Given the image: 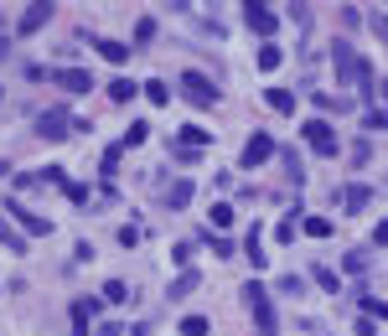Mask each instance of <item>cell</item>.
<instances>
[{
  "mask_svg": "<svg viewBox=\"0 0 388 336\" xmlns=\"http://www.w3.org/2000/svg\"><path fill=\"white\" fill-rule=\"evenodd\" d=\"M331 62H337V78H342V83H363V93H373V88H368V83H373L368 62L357 57V52L347 47V42H337V47H331Z\"/></svg>",
  "mask_w": 388,
  "mask_h": 336,
  "instance_id": "cell-1",
  "label": "cell"
},
{
  "mask_svg": "<svg viewBox=\"0 0 388 336\" xmlns=\"http://www.w3.org/2000/svg\"><path fill=\"white\" fill-rule=\"evenodd\" d=\"M181 99H186V104H197V109H212L223 93H218V83H212L207 73H181Z\"/></svg>",
  "mask_w": 388,
  "mask_h": 336,
  "instance_id": "cell-2",
  "label": "cell"
},
{
  "mask_svg": "<svg viewBox=\"0 0 388 336\" xmlns=\"http://www.w3.org/2000/svg\"><path fill=\"white\" fill-rule=\"evenodd\" d=\"M244 300H249V311H254V326H259L264 336H275L279 321H275V305L264 300V285H259V279H254V285H244Z\"/></svg>",
  "mask_w": 388,
  "mask_h": 336,
  "instance_id": "cell-3",
  "label": "cell"
},
{
  "mask_svg": "<svg viewBox=\"0 0 388 336\" xmlns=\"http://www.w3.org/2000/svg\"><path fill=\"white\" fill-rule=\"evenodd\" d=\"M244 26L249 31H259V36H275L279 31V16L270 6H259V0H244Z\"/></svg>",
  "mask_w": 388,
  "mask_h": 336,
  "instance_id": "cell-4",
  "label": "cell"
},
{
  "mask_svg": "<svg viewBox=\"0 0 388 336\" xmlns=\"http://www.w3.org/2000/svg\"><path fill=\"white\" fill-rule=\"evenodd\" d=\"M36 134H42V140H62V134H73L68 109H47L42 119H36Z\"/></svg>",
  "mask_w": 388,
  "mask_h": 336,
  "instance_id": "cell-5",
  "label": "cell"
},
{
  "mask_svg": "<svg viewBox=\"0 0 388 336\" xmlns=\"http://www.w3.org/2000/svg\"><path fill=\"white\" fill-rule=\"evenodd\" d=\"M305 140H311L316 155H337V134H331L326 119H311V125H305Z\"/></svg>",
  "mask_w": 388,
  "mask_h": 336,
  "instance_id": "cell-6",
  "label": "cell"
},
{
  "mask_svg": "<svg viewBox=\"0 0 388 336\" xmlns=\"http://www.w3.org/2000/svg\"><path fill=\"white\" fill-rule=\"evenodd\" d=\"M275 155V140H270V134H249V145H244V171H254V166H264V160H270Z\"/></svg>",
  "mask_w": 388,
  "mask_h": 336,
  "instance_id": "cell-7",
  "label": "cell"
},
{
  "mask_svg": "<svg viewBox=\"0 0 388 336\" xmlns=\"http://www.w3.org/2000/svg\"><path fill=\"white\" fill-rule=\"evenodd\" d=\"M47 21H52V0H36V6L21 16V26H16V31H21V36H32V31H42Z\"/></svg>",
  "mask_w": 388,
  "mask_h": 336,
  "instance_id": "cell-8",
  "label": "cell"
},
{
  "mask_svg": "<svg viewBox=\"0 0 388 336\" xmlns=\"http://www.w3.org/2000/svg\"><path fill=\"white\" fill-rule=\"evenodd\" d=\"M57 88H68V93H88V88H93V78L83 73V67H57Z\"/></svg>",
  "mask_w": 388,
  "mask_h": 336,
  "instance_id": "cell-9",
  "label": "cell"
},
{
  "mask_svg": "<svg viewBox=\"0 0 388 336\" xmlns=\"http://www.w3.org/2000/svg\"><path fill=\"white\" fill-rule=\"evenodd\" d=\"M93 311H99V300H93V295H88V300H73V336H93L88 331V316Z\"/></svg>",
  "mask_w": 388,
  "mask_h": 336,
  "instance_id": "cell-10",
  "label": "cell"
},
{
  "mask_svg": "<svg viewBox=\"0 0 388 336\" xmlns=\"http://www.w3.org/2000/svg\"><path fill=\"white\" fill-rule=\"evenodd\" d=\"M16 223L26 227L32 238H42V233H52V218H42V212H26V207H16Z\"/></svg>",
  "mask_w": 388,
  "mask_h": 336,
  "instance_id": "cell-11",
  "label": "cell"
},
{
  "mask_svg": "<svg viewBox=\"0 0 388 336\" xmlns=\"http://www.w3.org/2000/svg\"><path fill=\"white\" fill-rule=\"evenodd\" d=\"M264 99H270L275 114H296V93L290 88H264Z\"/></svg>",
  "mask_w": 388,
  "mask_h": 336,
  "instance_id": "cell-12",
  "label": "cell"
},
{
  "mask_svg": "<svg viewBox=\"0 0 388 336\" xmlns=\"http://www.w3.org/2000/svg\"><path fill=\"white\" fill-rule=\"evenodd\" d=\"M368 197H373V192H368V186H357V181H352V186H342V207H347V212H363V207H368Z\"/></svg>",
  "mask_w": 388,
  "mask_h": 336,
  "instance_id": "cell-13",
  "label": "cell"
},
{
  "mask_svg": "<svg viewBox=\"0 0 388 336\" xmlns=\"http://www.w3.org/2000/svg\"><path fill=\"white\" fill-rule=\"evenodd\" d=\"M166 202H171V207H186V202H192V181H186V176L171 181V186H166Z\"/></svg>",
  "mask_w": 388,
  "mask_h": 336,
  "instance_id": "cell-14",
  "label": "cell"
},
{
  "mask_svg": "<svg viewBox=\"0 0 388 336\" xmlns=\"http://www.w3.org/2000/svg\"><path fill=\"white\" fill-rule=\"evenodd\" d=\"M279 62H285V52H279L275 42H264V47H259V73H275Z\"/></svg>",
  "mask_w": 388,
  "mask_h": 336,
  "instance_id": "cell-15",
  "label": "cell"
},
{
  "mask_svg": "<svg viewBox=\"0 0 388 336\" xmlns=\"http://www.w3.org/2000/svg\"><path fill=\"white\" fill-rule=\"evenodd\" d=\"M207 140H212V134H207V130H197V125H186V130L176 134V145H192V150H202Z\"/></svg>",
  "mask_w": 388,
  "mask_h": 336,
  "instance_id": "cell-16",
  "label": "cell"
},
{
  "mask_svg": "<svg viewBox=\"0 0 388 336\" xmlns=\"http://www.w3.org/2000/svg\"><path fill=\"white\" fill-rule=\"evenodd\" d=\"M99 57L119 67V62H125V57H130V47H125V42H99Z\"/></svg>",
  "mask_w": 388,
  "mask_h": 336,
  "instance_id": "cell-17",
  "label": "cell"
},
{
  "mask_svg": "<svg viewBox=\"0 0 388 336\" xmlns=\"http://www.w3.org/2000/svg\"><path fill=\"white\" fill-rule=\"evenodd\" d=\"M109 99H114V104H130V99H135V83H130V78H114V83H109Z\"/></svg>",
  "mask_w": 388,
  "mask_h": 336,
  "instance_id": "cell-18",
  "label": "cell"
},
{
  "mask_svg": "<svg viewBox=\"0 0 388 336\" xmlns=\"http://www.w3.org/2000/svg\"><path fill=\"white\" fill-rule=\"evenodd\" d=\"M259 248H264V227H254V233L244 238V253H249L254 264H264V253H259Z\"/></svg>",
  "mask_w": 388,
  "mask_h": 336,
  "instance_id": "cell-19",
  "label": "cell"
},
{
  "mask_svg": "<svg viewBox=\"0 0 388 336\" xmlns=\"http://www.w3.org/2000/svg\"><path fill=\"white\" fill-rule=\"evenodd\" d=\"M357 300H363V311L373 321H388V300H378V295H357Z\"/></svg>",
  "mask_w": 388,
  "mask_h": 336,
  "instance_id": "cell-20",
  "label": "cell"
},
{
  "mask_svg": "<svg viewBox=\"0 0 388 336\" xmlns=\"http://www.w3.org/2000/svg\"><path fill=\"white\" fill-rule=\"evenodd\" d=\"M145 99H151L155 109H160V104H171V88L160 83V78H151V83H145Z\"/></svg>",
  "mask_w": 388,
  "mask_h": 336,
  "instance_id": "cell-21",
  "label": "cell"
},
{
  "mask_svg": "<svg viewBox=\"0 0 388 336\" xmlns=\"http://www.w3.org/2000/svg\"><path fill=\"white\" fill-rule=\"evenodd\" d=\"M0 244H11L16 253H26V244H21V233H16V227H11L6 218H0Z\"/></svg>",
  "mask_w": 388,
  "mask_h": 336,
  "instance_id": "cell-22",
  "label": "cell"
},
{
  "mask_svg": "<svg viewBox=\"0 0 388 336\" xmlns=\"http://www.w3.org/2000/svg\"><path fill=\"white\" fill-rule=\"evenodd\" d=\"M207 218H212V227H228V223H233V207H228V202H223V197H218V207H212V212H207Z\"/></svg>",
  "mask_w": 388,
  "mask_h": 336,
  "instance_id": "cell-23",
  "label": "cell"
},
{
  "mask_svg": "<svg viewBox=\"0 0 388 336\" xmlns=\"http://www.w3.org/2000/svg\"><path fill=\"white\" fill-rule=\"evenodd\" d=\"M104 300H109V305H125V300H130V290L119 285V279H109V285H104Z\"/></svg>",
  "mask_w": 388,
  "mask_h": 336,
  "instance_id": "cell-24",
  "label": "cell"
},
{
  "mask_svg": "<svg viewBox=\"0 0 388 336\" xmlns=\"http://www.w3.org/2000/svg\"><path fill=\"white\" fill-rule=\"evenodd\" d=\"M145 140H151V125H145V119H140V125H130V130H125V145H145Z\"/></svg>",
  "mask_w": 388,
  "mask_h": 336,
  "instance_id": "cell-25",
  "label": "cell"
},
{
  "mask_svg": "<svg viewBox=\"0 0 388 336\" xmlns=\"http://www.w3.org/2000/svg\"><path fill=\"white\" fill-rule=\"evenodd\" d=\"M181 336H207V316H186L181 321Z\"/></svg>",
  "mask_w": 388,
  "mask_h": 336,
  "instance_id": "cell-26",
  "label": "cell"
},
{
  "mask_svg": "<svg viewBox=\"0 0 388 336\" xmlns=\"http://www.w3.org/2000/svg\"><path fill=\"white\" fill-rule=\"evenodd\" d=\"M296 233H300V223H296V218H285V223L275 227V244H290V238H296Z\"/></svg>",
  "mask_w": 388,
  "mask_h": 336,
  "instance_id": "cell-27",
  "label": "cell"
},
{
  "mask_svg": "<svg viewBox=\"0 0 388 336\" xmlns=\"http://www.w3.org/2000/svg\"><path fill=\"white\" fill-rule=\"evenodd\" d=\"M316 285H321V290H326V295H337V290H342V279H337V274H331V269H316Z\"/></svg>",
  "mask_w": 388,
  "mask_h": 336,
  "instance_id": "cell-28",
  "label": "cell"
},
{
  "mask_svg": "<svg viewBox=\"0 0 388 336\" xmlns=\"http://www.w3.org/2000/svg\"><path fill=\"white\" fill-rule=\"evenodd\" d=\"M368 264H373V259H368V248H352V253H347V269H352V274H363Z\"/></svg>",
  "mask_w": 388,
  "mask_h": 336,
  "instance_id": "cell-29",
  "label": "cell"
},
{
  "mask_svg": "<svg viewBox=\"0 0 388 336\" xmlns=\"http://www.w3.org/2000/svg\"><path fill=\"white\" fill-rule=\"evenodd\" d=\"M326 233H331L326 218H305V238H326Z\"/></svg>",
  "mask_w": 388,
  "mask_h": 336,
  "instance_id": "cell-30",
  "label": "cell"
},
{
  "mask_svg": "<svg viewBox=\"0 0 388 336\" xmlns=\"http://www.w3.org/2000/svg\"><path fill=\"white\" fill-rule=\"evenodd\" d=\"M202 244H207L212 253H223V259H228V253H233V244H228V238H218V233H207V238H202Z\"/></svg>",
  "mask_w": 388,
  "mask_h": 336,
  "instance_id": "cell-31",
  "label": "cell"
},
{
  "mask_svg": "<svg viewBox=\"0 0 388 336\" xmlns=\"http://www.w3.org/2000/svg\"><path fill=\"white\" fill-rule=\"evenodd\" d=\"M151 36H155V21L140 16V21H135V42H151Z\"/></svg>",
  "mask_w": 388,
  "mask_h": 336,
  "instance_id": "cell-32",
  "label": "cell"
},
{
  "mask_svg": "<svg viewBox=\"0 0 388 336\" xmlns=\"http://www.w3.org/2000/svg\"><path fill=\"white\" fill-rule=\"evenodd\" d=\"M186 290H197V274H192V269H181V279L171 285V295H186Z\"/></svg>",
  "mask_w": 388,
  "mask_h": 336,
  "instance_id": "cell-33",
  "label": "cell"
},
{
  "mask_svg": "<svg viewBox=\"0 0 388 336\" xmlns=\"http://www.w3.org/2000/svg\"><path fill=\"white\" fill-rule=\"evenodd\" d=\"M363 130H388V114H383V109H373V114H363Z\"/></svg>",
  "mask_w": 388,
  "mask_h": 336,
  "instance_id": "cell-34",
  "label": "cell"
},
{
  "mask_svg": "<svg viewBox=\"0 0 388 336\" xmlns=\"http://www.w3.org/2000/svg\"><path fill=\"white\" fill-rule=\"evenodd\" d=\"M290 21H296V26H311V6H290Z\"/></svg>",
  "mask_w": 388,
  "mask_h": 336,
  "instance_id": "cell-35",
  "label": "cell"
},
{
  "mask_svg": "<svg viewBox=\"0 0 388 336\" xmlns=\"http://www.w3.org/2000/svg\"><path fill=\"white\" fill-rule=\"evenodd\" d=\"M373 244H378V248H388V218H383L378 227H373Z\"/></svg>",
  "mask_w": 388,
  "mask_h": 336,
  "instance_id": "cell-36",
  "label": "cell"
},
{
  "mask_svg": "<svg viewBox=\"0 0 388 336\" xmlns=\"http://www.w3.org/2000/svg\"><path fill=\"white\" fill-rule=\"evenodd\" d=\"M373 31H378L383 42H388V16H373Z\"/></svg>",
  "mask_w": 388,
  "mask_h": 336,
  "instance_id": "cell-37",
  "label": "cell"
},
{
  "mask_svg": "<svg viewBox=\"0 0 388 336\" xmlns=\"http://www.w3.org/2000/svg\"><path fill=\"white\" fill-rule=\"evenodd\" d=\"M93 336H125V331H119V326H114V321H104V326H99V331H93Z\"/></svg>",
  "mask_w": 388,
  "mask_h": 336,
  "instance_id": "cell-38",
  "label": "cell"
},
{
  "mask_svg": "<svg viewBox=\"0 0 388 336\" xmlns=\"http://www.w3.org/2000/svg\"><path fill=\"white\" fill-rule=\"evenodd\" d=\"M378 99H383V104H388V83H378Z\"/></svg>",
  "mask_w": 388,
  "mask_h": 336,
  "instance_id": "cell-39",
  "label": "cell"
}]
</instances>
